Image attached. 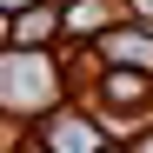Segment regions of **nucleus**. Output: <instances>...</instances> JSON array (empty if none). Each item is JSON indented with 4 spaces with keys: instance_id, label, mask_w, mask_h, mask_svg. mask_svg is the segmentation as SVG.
I'll list each match as a JSON object with an SVG mask.
<instances>
[{
    "instance_id": "1",
    "label": "nucleus",
    "mask_w": 153,
    "mask_h": 153,
    "mask_svg": "<svg viewBox=\"0 0 153 153\" xmlns=\"http://www.w3.org/2000/svg\"><path fill=\"white\" fill-rule=\"evenodd\" d=\"M53 140H60L67 153H93V133H87L80 120H60V126H53Z\"/></svg>"
},
{
    "instance_id": "2",
    "label": "nucleus",
    "mask_w": 153,
    "mask_h": 153,
    "mask_svg": "<svg viewBox=\"0 0 153 153\" xmlns=\"http://www.w3.org/2000/svg\"><path fill=\"white\" fill-rule=\"evenodd\" d=\"M140 153H153V140H146V146H140Z\"/></svg>"
}]
</instances>
